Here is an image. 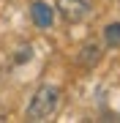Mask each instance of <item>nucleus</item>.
Listing matches in <instances>:
<instances>
[{"mask_svg":"<svg viewBox=\"0 0 120 123\" xmlns=\"http://www.w3.org/2000/svg\"><path fill=\"white\" fill-rule=\"evenodd\" d=\"M60 104V88L57 85H41V88L33 93L30 104H27V120H46L52 118L55 110Z\"/></svg>","mask_w":120,"mask_h":123,"instance_id":"1","label":"nucleus"},{"mask_svg":"<svg viewBox=\"0 0 120 123\" xmlns=\"http://www.w3.org/2000/svg\"><path fill=\"white\" fill-rule=\"evenodd\" d=\"M30 17H33V22H36L41 30H46V27H52V22H55V8L49 3H44V0H36V3H30Z\"/></svg>","mask_w":120,"mask_h":123,"instance_id":"3","label":"nucleus"},{"mask_svg":"<svg viewBox=\"0 0 120 123\" xmlns=\"http://www.w3.org/2000/svg\"><path fill=\"white\" fill-rule=\"evenodd\" d=\"M57 11L71 25H79L93 14V0H57Z\"/></svg>","mask_w":120,"mask_h":123,"instance_id":"2","label":"nucleus"},{"mask_svg":"<svg viewBox=\"0 0 120 123\" xmlns=\"http://www.w3.org/2000/svg\"><path fill=\"white\" fill-rule=\"evenodd\" d=\"M76 63H79L82 68H93V66H98L101 63V47L98 44H85L79 52H76Z\"/></svg>","mask_w":120,"mask_h":123,"instance_id":"4","label":"nucleus"},{"mask_svg":"<svg viewBox=\"0 0 120 123\" xmlns=\"http://www.w3.org/2000/svg\"><path fill=\"white\" fill-rule=\"evenodd\" d=\"M30 47H27V49H19V55H17V63H25V60H30Z\"/></svg>","mask_w":120,"mask_h":123,"instance_id":"6","label":"nucleus"},{"mask_svg":"<svg viewBox=\"0 0 120 123\" xmlns=\"http://www.w3.org/2000/svg\"><path fill=\"white\" fill-rule=\"evenodd\" d=\"M104 41L107 47H120V22H109L104 27Z\"/></svg>","mask_w":120,"mask_h":123,"instance_id":"5","label":"nucleus"}]
</instances>
